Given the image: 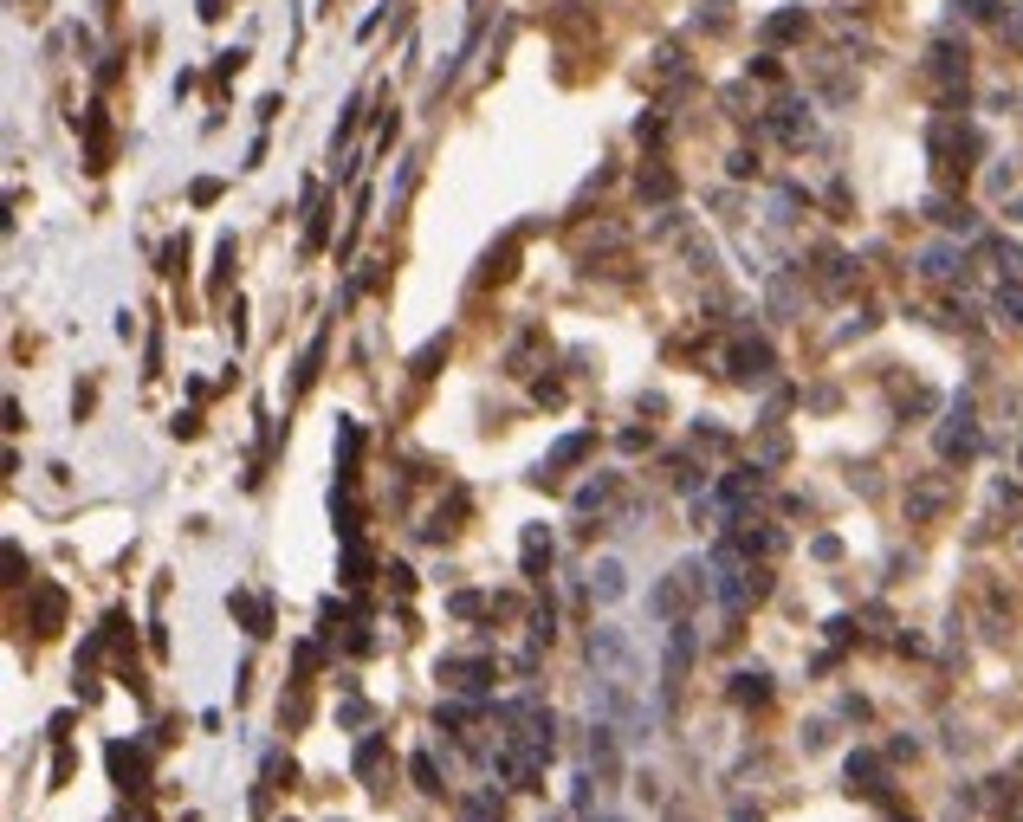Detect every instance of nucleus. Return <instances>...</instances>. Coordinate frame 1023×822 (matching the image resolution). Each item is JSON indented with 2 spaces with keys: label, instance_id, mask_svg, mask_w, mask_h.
Returning a JSON list of instances; mask_svg holds the SVG:
<instances>
[{
  "label": "nucleus",
  "instance_id": "nucleus-16",
  "mask_svg": "<svg viewBox=\"0 0 1023 822\" xmlns=\"http://www.w3.org/2000/svg\"><path fill=\"white\" fill-rule=\"evenodd\" d=\"M641 201H674V175H667V169H641Z\"/></svg>",
  "mask_w": 1023,
  "mask_h": 822
},
{
  "label": "nucleus",
  "instance_id": "nucleus-24",
  "mask_svg": "<svg viewBox=\"0 0 1023 822\" xmlns=\"http://www.w3.org/2000/svg\"><path fill=\"white\" fill-rule=\"evenodd\" d=\"M441 356H447V337H434V344L415 356V376H434V363H441Z\"/></svg>",
  "mask_w": 1023,
  "mask_h": 822
},
{
  "label": "nucleus",
  "instance_id": "nucleus-8",
  "mask_svg": "<svg viewBox=\"0 0 1023 822\" xmlns=\"http://www.w3.org/2000/svg\"><path fill=\"white\" fill-rule=\"evenodd\" d=\"M441 680L460 687V693H480L486 680H493V661H480V654H473V661H441Z\"/></svg>",
  "mask_w": 1023,
  "mask_h": 822
},
{
  "label": "nucleus",
  "instance_id": "nucleus-2",
  "mask_svg": "<svg viewBox=\"0 0 1023 822\" xmlns=\"http://www.w3.org/2000/svg\"><path fill=\"white\" fill-rule=\"evenodd\" d=\"M687 667H693V628H687V622H674V635H667V661H661V706H667V712L680 706Z\"/></svg>",
  "mask_w": 1023,
  "mask_h": 822
},
{
  "label": "nucleus",
  "instance_id": "nucleus-17",
  "mask_svg": "<svg viewBox=\"0 0 1023 822\" xmlns=\"http://www.w3.org/2000/svg\"><path fill=\"white\" fill-rule=\"evenodd\" d=\"M59 615H65V596H59V589H39V635H52Z\"/></svg>",
  "mask_w": 1023,
  "mask_h": 822
},
{
  "label": "nucleus",
  "instance_id": "nucleus-25",
  "mask_svg": "<svg viewBox=\"0 0 1023 822\" xmlns=\"http://www.w3.org/2000/svg\"><path fill=\"white\" fill-rule=\"evenodd\" d=\"M959 7L972 13V20H991V13H998V0H959Z\"/></svg>",
  "mask_w": 1023,
  "mask_h": 822
},
{
  "label": "nucleus",
  "instance_id": "nucleus-27",
  "mask_svg": "<svg viewBox=\"0 0 1023 822\" xmlns=\"http://www.w3.org/2000/svg\"><path fill=\"white\" fill-rule=\"evenodd\" d=\"M732 822H765V816H758V810H732Z\"/></svg>",
  "mask_w": 1023,
  "mask_h": 822
},
{
  "label": "nucleus",
  "instance_id": "nucleus-14",
  "mask_svg": "<svg viewBox=\"0 0 1023 822\" xmlns=\"http://www.w3.org/2000/svg\"><path fill=\"white\" fill-rule=\"evenodd\" d=\"M732 700H739V706H765L771 700L765 674H732Z\"/></svg>",
  "mask_w": 1023,
  "mask_h": 822
},
{
  "label": "nucleus",
  "instance_id": "nucleus-12",
  "mask_svg": "<svg viewBox=\"0 0 1023 822\" xmlns=\"http://www.w3.org/2000/svg\"><path fill=\"white\" fill-rule=\"evenodd\" d=\"M920 272H926V279H952V272H959V253H952V246H926Z\"/></svg>",
  "mask_w": 1023,
  "mask_h": 822
},
{
  "label": "nucleus",
  "instance_id": "nucleus-10",
  "mask_svg": "<svg viewBox=\"0 0 1023 822\" xmlns=\"http://www.w3.org/2000/svg\"><path fill=\"white\" fill-rule=\"evenodd\" d=\"M622 589H629V570H622L616 557H603V564L590 570V596H596V602H616Z\"/></svg>",
  "mask_w": 1023,
  "mask_h": 822
},
{
  "label": "nucleus",
  "instance_id": "nucleus-22",
  "mask_svg": "<svg viewBox=\"0 0 1023 822\" xmlns=\"http://www.w3.org/2000/svg\"><path fill=\"white\" fill-rule=\"evenodd\" d=\"M784 454H790L784 434H765V441H758V460H765V467H784Z\"/></svg>",
  "mask_w": 1023,
  "mask_h": 822
},
{
  "label": "nucleus",
  "instance_id": "nucleus-7",
  "mask_svg": "<svg viewBox=\"0 0 1023 822\" xmlns=\"http://www.w3.org/2000/svg\"><path fill=\"white\" fill-rule=\"evenodd\" d=\"M765 130L771 136H784V143H803V136H810V111H803V104H771V117H765Z\"/></svg>",
  "mask_w": 1023,
  "mask_h": 822
},
{
  "label": "nucleus",
  "instance_id": "nucleus-19",
  "mask_svg": "<svg viewBox=\"0 0 1023 822\" xmlns=\"http://www.w3.org/2000/svg\"><path fill=\"white\" fill-rule=\"evenodd\" d=\"M803 26H810V20H803V13L790 7V13H771V20H765V33H771V39H797Z\"/></svg>",
  "mask_w": 1023,
  "mask_h": 822
},
{
  "label": "nucleus",
  "instance_id": "nucleus-5",
  "mask_svg": "<svg viewBox=\"0 0 1023 822\" xmlns=\"http://www.w3.org/2000/svg\"><path fill=\"white\" fill-rule=\"evenodd\" d=\"M939 454H946V460H972L978 454V428H972V408H965V402H959V415L939 428Z\"/></svg>",
  "mask_w": 1023,
  "mask_h": 822
},
{
  "label": "nucleus",
  "instance_id": "nucleus-6",
  "mask_svg": "<svg viewBox=\"0 0 1023 822\" xmlns=\"http://www.w3.org/2000/svg\"><path fill=\"white\" fill-rule=\"evenodd\" d=\"M726 369H732L739 382H765V376H771V350H765V344H732V350H726Z\"/></svg>",
  "mask_w": 1023,
  "mask_h": 822
},
{
  "label": "nucleus",
  "instance_id": "nucleus-23",
  "mask_svg": "<svg viewBox=\"0 0 1023 822\" xmlns=\"http://www.w3.org/2000/svg\"><path fill=\"white\" fill-rule=\"evenodd\" d=\"M408 771H415L421 790H441V777H434V758H428V751H415V764H408Z\"/></svg>",
  "mask_w": 1023,
  "mask_h": 822
},
{
  "label": "nucleus",
  "instance_id": "nucleus-1",
  "mask_svg": "<svg viewBox=\"0 0 1023 822\" xmlns=\"http://www.w3.org/2000/svg\"><path fill=\"white\" fill-rule=\"evenodd\" d=\"M713 589V570L706 564H674L661 583H654V596H648V609L661 615V622H687L693 609H700V596Z\"/></svg>",
  "mask_w": 1023,
  "mask_h": 822
},
{
  "label": "nucleus",
  "instance_id": "nucleus-4",
  "mask_svg": "<svg viewBox=\"0 0 1023 822\" xmlns=\"http://www.w3.org/2000/svg\"><path fill=\"white\" fill-rule=\"evenodd\" d=\"M590 661L603 680H635V648L622 641V628H596L590 635Z\"/></svg>",
  "mask_w": 1023,
  "mask_h": 822
},
{
  "label": "nucleus",
  "instance_id": "nucleus-11",
  "mask_svg": "<svg viewBox=\"0 0 1023 822\" xmlns=\"http://www.w3.org/2000/svg\"><path fill=\"white\" fill-rule=\"evenodd\" d=\"M933 78H946V85H959V78H965V46H952V39H939V46H933Z\"/></svg>",
  "mask_w": 1023,
  "mask_h": 822
},
{
  "label": "nucleus",
  "instance_id": "nucleus-9",
  "mask_svg": "<svg viewBox=\"0 0 1023 822\" xmlns=\"http://www.w3.org/2000/svg\"><path fill=\"white\" fill-rule=\"evenodd\" d=\"M590 447H596V434H564V441L551 447V460H544V467H538V479H557L564 467H577V460L590 454Z\"/></svg>",
  "mask_w": 1023,
  "mask_h": 822
},
{
  "label": "nucleus",
  "instance_id": "nucleus-13",
  "mask_svg": "<svg viewBox=\"0 0 1023 822\" xmlns=\"http://www.w3.org/2000/svg\"><path fill=\"white\" fill-rule=\"evenodd\" d=\"M616 499V473H603V479H590V486L577 492V512H603V505Z\"/></svg>",
  "mask_w": 1023,
  "mask_h": 822
},
{
  "label": "nucleus",
  "instance_id": "nucleus-18",
  "mask_svg": "<svg viewBox=\"0 0 1023 822\" xmlns=\"http://www.w3.org/2000/svg\"><path fill=\"white\" fill-rule=\"evenodd\" d=\"M998 311L1023 331V279H1004V292H998Z\"/></svg>",
  "mask_w": 1023,
  "mask_h": 822
},
{
  "label": "nucleus",
  "instance_id": "nucleus-15",
  "mask_svg": "<svg viewBox=\"0 0 1023 822\" xmlns=\"http://www.w3.org/2000/svg\"><path fill=\"white\" fill-rule=\"evenodd\" d=\"M849 784L881 790V758H875V751H855V758H849Z\"/></svg>",
  "mask_w": 1023,
  "mask_h": 822
},
{
  "label": "nucleus",
  "instance_id": "nucleus-3",
  "mask_svg": "<svg viewBox=\"0 0 1023 822\" xmlns=\"http://www.w3.org/2000/svg\"><path fill=\"white\" fill-rule=\"evenodd\" d=\"M946 505H952V479L946 473H920L907 486V525H933Z\"/></svg>",
  "mask_w": 1023,
  "mask_h": 822
},
{
  "label": "nucleus",
  "instance_id": "nucleus-20",
  "mask_svg": "<svg viewBox=\"0 0 1023 822\" xmlns=\"http://www.w3.org/2000/svg\"><path fill=\"white\" fill-rule=\"evenodd\" d=\"M234 609H240V615H247V622H253V635H266V628H272V609H266V602H259V596H234Z\"/></svg>",
  "mask_w": 1023,
  "mask_h": 822
},
{
  "label": "nucleus",
  "instance_id": "nucleus-21",
  "mask_svg": "<svg viewBox=\"0 0 1023 822\" xmlns=\"http://www.w3.org/2000/svg\"><path fill=\"white\" fill-rule=\"evenodd\" d=\"M544 564H551V538H544V531H531V538H525V570L538 577Z\"/></svg>",
  "mask_w": 1023,
  "mask_h": 822
},
{
  "label": "nucleus",
  "instance_id": "nucleus-26",
  "mask_svg": "<svg viewBox=\"0 0 1023 822\" xmlns=\"http://www.w3.org/2000/svg\"><path fill=\"white\" fill-rule=\"evenodd\" d=\"M726 7L732 0H706V26H726Z\"/></svg>",
  "mask_w": 1023,
  "mask_h": 822
}]
</instances>
